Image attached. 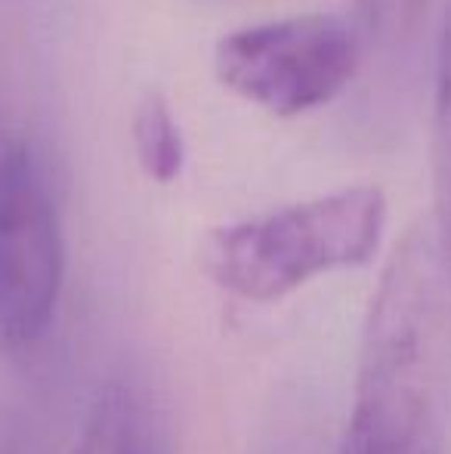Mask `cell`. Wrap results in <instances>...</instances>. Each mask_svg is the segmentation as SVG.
Listing matches in <instances>:
<instances>
[{
  "instance_id": "cell-7",
  "label": "cell",
  "mask_w": 451,
  "mask_h": 454,
  "mask_svg": "<svg viewBox=\"0 0 451 454\" xmlns=\"http://www.w3.org/2000/svg\"><path fill=\"white\" fill-rule=\"evenodd\" d=\"M133 149L143 174L155 183H174L186 161L183 133L170 112L167 99L158 93L143 96V102L133 112Z\"/></svg>"
},
{
  "instance_id": "cell-10",
  "label": "cell",
  "mask_w": 451,
  "mask_h": 454,
  "mask_svg": "<svg viewBox=\"0 0 451 454\" xmlns=\"http://www.w3.org/2000/svg\"><path fill=\"white\" fill-rule=\"evenodd\" d=\"M4 149H6V145H4V143H0V158H4Z\"/></svg>"
},
{
  "instance_id": "cell-1",
  "label": "cell",
  "mask_w": 451,
  "mask_h": 454,
  "mask_svg": "<svg viewBox=\"0 0 451 454\" xmlns=\"http://www.w3.org/2000/svg\"><path fill=\"white\" fill-rule=\"evenodd\" d=\"M448 433L451 275L433 223H417L371 297L340 454H446Z\"/></svg>"
},
{
  "instance_id": "cell-9",
  "label": "cell",
  "mask_w": 451,
  "mask_h": 454,
  "mask_svg": "<svg viewBox=\"0 0 451 454\" xmlns=\"http://www.w3.org/2000/svg\"><path fill=\"white\" fill-rule=\"evenodd\" d=\"M0 454H43L35 430L12 411H0Z\"/></svg>"
},
{
  "instance_id": "cell-3",
  "label": "cell",
  "mask_w": 451,
  "mask_h": 454,
  "mask_svg": "<svg viewBox=\"0 0 451 454\" xmlns=\"http://www.w3.org/2000/svg\"><path fill=\"white\" fill-rule=\"evenodd\" d=\"M66 281V239L47 164L28 143L0 158V349L25 356L50 334Z\"/></svg>"
},
{
  "instance_id": "cell-2",
  "label": "cell",
  "mask_w": 451,
  "mask_h": 454,
  "mask_svg": "<svg viewBox=\"0 0 451 454\" xmlns=\"http://www.w3.org/2000/svg\"><path fill=\"white\" fill-rule=\"evenodd\" d=\"M384 226V192L377 185H349L214 229L201 241V266L235 297L278 303L319 275L365 266Z\"/></svg>"
},
{
  "instance_id": "cell-8",
  "label": "cell",
  "mask_w": 451,
  "mask_h": 454,
  "mask_svg": "<svg viewBox=\"0 0 451 454\" xmlns=\"http://www.w3.org/2000/svg\"><path fill=\"white\" fill-rule=\"evenodd\" d=\"M371 35L386 43L408 41L427 12V0H355Z\"/></svg>"
},
{
  "instance_id": "cell-4",
  "label": "cell",
  "mask_w": 451,
  "mask_h": 454,
  "mask_svg": "<svg viewBox=\"0 0 451 454\" xmlns=\"http://www.w3.org/2000/svg\"><path fill=\"white\" fill-rule=\"evenodd\" d=\"M353 25L325 12L276 19L223 37L214 56L220 84L278 118L328 106L359 68Z\"/></svg>"
},
{
  "instance_id": "cell-5",
  "label": "cell",
  "mask_w": 451,
  "mask_h": 454,
  "mask_svg": "<svg viewBox=\"0 0 451 454\" xmlns=\"http://www.w3.org/2000/svg\"><path fill=\"white\" fill-rule=\"evenodd\" d=\"M72 454H174L161 402L133 374L103 383Z\"/></svg>"
},
{
  "instance_id": "cell-6",
  "label": "cell",
  "mask_w": 451,
  "mask_h": 454,
  "mask_svg": "<svg viewBox=\"0 0 451 454\" xmlns=\"http://www.w3.org/2000/svg\"><path fill=\"white\" fill-rule=\"evenodd\" d=\"M433 201L436 239L451 275V6L442 22L436 53V99H433Z\"/></svg>"
}]
</instances>
